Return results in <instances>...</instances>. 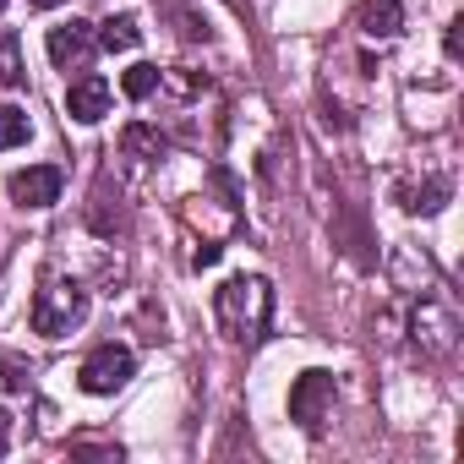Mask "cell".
Here are the masks:
<instances>
[{
    "label": "cell",
    "mask_w": 464,
    "mask_h": 464,
    "mask_svg": "<svg viewBox=\"0 0 464 464\" xmlns=\"http://www.w3.org/2000/svg\"><path fill=\"white\" fill-rule=\"evenodd\" d=\"M0 12H6V0H0Z\"/></svg>",
    "instance_id": "22"
},
{
    "label": "cell",
    "mask_w": 464,
    "mask_h": 464,
    "mask_svg": "<svg viewBox=\"0 0 464 464\" xmlns=\"http://www.w3.org/2000/svg\"><path fill=\"white\" fill-rule=\"evenodd\" d=\"M448 197H453V186H448L442 175H431V180H420V186H404V191H399V208H404V213H437Z\"/></svg>",
    "instance_id": "11"
},
{
    "label": "cell",
    "mask_w": 464,
    "mask_h": 464,
    "mask_svg": "<svg viewBox=\"0 0 464 464\" xmlns=\"http://www.w3.org/2000/svg\"><path fill=\"white\" fill-rule=\"evenodd\" d=\"M442 50H448V61H459V50H464V39H459V23H448V34H442Z\"/></svg>",
    "instance_id": "19"
},
{
    "label": "cell",
    "mask_w": 464,
    "mask_h": 464,
    "mask_svg": "<svg viewBox=\"0 0 464 464\" xmlns=\"http://www.w3.org/2000/svg\"><path fill=\"white\" fill-rule=\"evenodd\" d=\"M121 153H126V159H164V153H169V137H164L159 126L131 121V126L121 131Z\"/></svg>",
    "instance_id": "10"
},
{
    "label": "cell",
    "mask_w": 464,
    "mask_h": 464,
    "mask_svg": "<svg viewBox=\"0 0 464 464\" xmlns=\"http://www.w3.org/2000/svg\"><path fill=\"white\" fill-rule=\"evenodd\" d=\"M6 448H12V410H0V459H6Z\"/></svg>",
    "instance_id": "20"
},
{
    "label": "cell",
    "mask_w": 464,
    "mask_h": 464,
    "mask_svg": "<svg viewBox=\"0 0 464 464\" xmlns=\"http://www.w3.org/2000/svg\"><path fill=\"white\" fill-rule=\"evenodd\" d=\"M159 82H164V72H159V66H148V61H137V66L121 77V93H126V99H153V93H159Z\"/></svg>",
    "instance_id": "13"
},
{
    "label": "cell",
    "mask_w": 464,
    "mask_h": 464,
    "mask_svg": "<svg viewBox=\"0 0 464 464\" xmlns=\"http://www.w3.org/2000/svg\"><path fill=\"white\" fill-rule=\"evenodd\" d=\"M218 257H224V246H213V241H208V246H197V252H191V268H213Z\"/></svg>",
    "instance_id": "16"
},
{
    "label": "cell",
    "mask_w": 464,
    "mask_h": 464,
    "mask_svg": "<svg viewBox=\"0 0 464 464\" xmlns=\"http://www.w3.org/2000/svg\"><path fill=\"white\" fill-rule=\"evenodd\" d=\"M131 372H137V355L126 344H99V350H88L77 382H82V393H115L131 382Z\"/></svg>",
    "instance_id": "4"
},
{
    "label": "cell",
    "mask_w": 464,
    "mask_h": 464,
    "mask_svg": "<svg viewBox=\"0 0 464 464\" xmlns=\"http://www.w3.org/2000/svg\"><path fill=\"white\" fill-rule=\"evenodd\" d=\"M93 44H99V34H93V23H61V28H50V39H44V50H50V61L61 66V72H82L88 66V55H93Z\"/></svg>",
    "instance_id": "7"
},
{
    "label": "cell",
    "mask_w": 464,
    "mask_h": 464,
    "mask_svg": "<svg viewBox=\"0 0 464 464\" xmlns=\"http://www.w3.org/2000/svg\"><path fill=\"white\" fill-rule=\"evenodd\" d=\"M355 28H361L366 39H393V34L404 28V6H399V0H366L361 17H355Z\"/></svg>",
    "instance_id": "9"
},
{
    "label": "cell",
    "mask_w": 464,
    "mask_h": 464,
    "mask_svg": "<svg viewBox=\"0 0 464 464\" xmlns=\"http://www.w3.org/2000/svg\"><path fill=\"white\" fill-rule=\"evenodd\" d=\"M334 393H339V388H334V372H317V366H312V372H301V377H295V388H290V420H295L301 431H312V437H317V431H323V420L334 415Z\"/></svg>",
    "instance_id": "3"
},
{
    "label": "cell",
    "mask_w": 464,
    "mask_h": 464,
    "mask_svg": "<svg viewBox=\"0 0 464 464\" xmlns=\"http://www.w3.org/2000/svg\"><path fill=\"white\" fill-rule=\"evenodd\" d=\"M410 328H415V344H420L426 355H453V344H459V323H453V312L437 306V301H420V306L410 312Z\"/></svg>",
    "instance_id": "6"
},
{
    "label": "cell",
    "mask_w": 464,
    "mask_h": 464,
    "mask_svg": "<svg viewBox=\"0 0 464 464\" xmlns=\"http://www.w3.org/2000/svg\"><path fill=\"white\" fill-rule=\"evenodd\" d=\"M93 34H99V44H104L110 55H115V50H137V44H142V28H137V17H131V12H121V17H110V23H99Z\"/></svg>",
    "instance_id": "12"
},
{
    "label": "cell",
    "mask_w": 464,
    "mask_h": 464,
    "mask_svg": "<svg viewBox=\"0 0 464 464\" xmlns=\"http://www.w3.org/2000/svg\"><path fill=\"white\" fill-rule=\"evenodd\" d=\"M66 115L72 121H82V126H93V121H104L110 115V82L104 77H77L72 88H66Z\"/></svg>",
    "instance_id": "8"
},
{
    "label": "cell",
    "mask_w": 464,
    "mask_h": 464,
    "mask_svg": "<svg viewBox=\"0 0 464 464\" xmlns=\"http://www.w3.org/2000/svg\"><path fill=\"white\" fill-rule=\"evenodd\" d=\"M82 317H88V290H77V285H66V279H44L39 295H34V312H28L34 334H44V339L72 334Z\"/></svg>",
    "instance_id": "2"
},
{
    "label": "cell",
    "mask_w": 464,
    "mask_h": 464,
    "mask_svg": "<svg viewBox=\"0 0 464 464\" xmlns=\"http://www.w3.org/2000/svg\"><path fill=\"white\" fill-rule=\"evenodd\" d=\"M6 388H12V393H23V388H28V372H23V361H6Z\"/></svg>",
    "instance_id": "17"
},
{
    "label": "cell",
    "mask_w": 464,
    "mask_h": 464,
    "mask_svg": "<svg viewBox=\"0 0 464 464\" xmlns=\"http://www.w3.org/2000/svg\"><path fill=\"white\" fill-rule=\"evenodd\" d=\"M213 317H218L224 339L257 344V339L268 334V317H274V290H268V279H257V274L224 279V285L213 290Z\"/></svg>",
    "instance_id": "1"
},
{
    "label": "cell",
    "mask_w": 464,
    "mask_h": 464,
    "mask_svg": "<svg viewBox=\"0 0 464 464\" xmlns=\"http://www.w3.org/2000/svg\"><path fill=\"white\" fill-rule=\"evenodd\" d=\"M61 186H66V175L55 164H28V169H17L6 180V191H12L17 208H55L61 202Z\"/></svg>",
    "instance_id": "5"
},
{
    "label": "cell",
    "mask_w": 464,
    "mask_h": 464,
    "mask_svg": "<svg viewBox=\"0 0 464 464\" xmlns=\"http://www.w3.org/2000/svg\"><path fill=\"white\" fill-rule=\"evenodd\" d=\"M0 88H23V61H17V39H0Z\"/></svg>",
    "instance_id": "15"
},
{
    "label": "cell",
    "mask_w": 464,
    "mask_h": 464,
    "mask_svg": "<svg viewBox=\"0 0 464 464\" xmlns=\"http://www.w3.org/2000/svg\"><path fill=\"white\" fill-rule=\"evenodd\" d=\"M28 131H34L28 110H17V104H0V153H6V148H17V142H28Z\"/></svg>",
    "instance_id": "14"
},
{
    "label": "cell",
    "mask_w": 464,
    "mask_h": 464,
    "mask_svg": "<svg viewBox=\"0 0 464 464\" xmlns=\"http://www.w3.org/2000/svg\"><path fill=\"white\" fill-rule=\"evenodd\" d=\"M28 6H39V12H55V6H66V0H28Z\"/></svg>",
    "instance_id": "21"
},
{
    "label": "cell",
    "mask_w": 464,
    "mask_h": 464,
    "mask_svg": "<svg viewBox=\"0 0 464 464\" xmlns=\"http://www.w3.org/2000/svg\"><path fill=\"white\" fill-rule=\"evenodd\" d=\"M72 453H104V459H121L115 442H72Z\"/></svg>",
    "instance_id": "18"
}]
</instances>
